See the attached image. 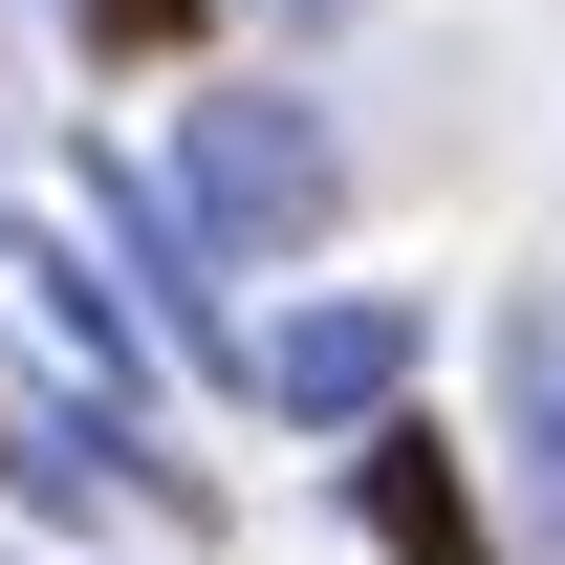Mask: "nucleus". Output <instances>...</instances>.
Returning <instances> with one entry per match:
<instances>
[{"label": "nucleus", "mask_w": 565, "mask_h": 565, "mask_svg": "<svg viewBox=\"0 0 565 565\" xmlns=\"http://www.w3.org/2000/svg\"><path fill=\"white\" fill-rule=\"evenodd\" d=\"M239 22H282V44H327V22H349V0H239Z\"/></svg>", "instance_id": "423d86ee"}, {"label": "nucleus", "mask_w": 565, "mask_h": 565, "mask_svg": "<svg viewBox=\"0 0 565 565\" xmlns=\"http://www.w3.org/2000/svg\"><path fill=\"white\" fill-rule=\"evenodd\" d=\"M414 349H435L414 305H392V282H349V305H282V327H239L217 370H239V392H262L282 435H370L392 392H414Z\"/></svg>", "instance_id": "f03ea898"}, {"label": "nucleus", "mask_w": 565, "mask_h": 565, "mask_svg": "<svg viewBox=\"0 0 565 565\" xmlns=\"http://www.w3.org/2000/svg\"><path fill=\"white\" fill-rule=\"evenodd\" d=\"M349 522H370V544H392V565H500V500L457 479V435H435L414 392H392V414L349 435Z\"/></svg>", "instance_id": "7ed1b4c3"}, {"label": "nucleus", "mask_w": 565, "mask_h": 565, "mask_svg": "<svg viewBox=\"0 0 565 565\" xmlns=\"http://www.w3.org/2000/svg\"><path fill=\"white\" fill-rule=\"evenodd\" d=\"M327 196H349L327 109H282V87H217V109H196V174H174V217H196L217 262H282V239H327Z\"/></svg>", "instance_id": "f257e3e1"}, {"label": "nucleus", "mask_w": 565, "mask_h": 565, "mask_svg": "<svg viewBox=\"0 0 565 565\" xmlns=\"http://www.w3.org/2000/svg\"><path fill=\"white\" fill-rule=\"evenodd\" d=\"M0 457H22V435H0Z\"/></svg>", "instance_id": "0eeeda50"}, {"label": "nucleus", "mask_w": 565, "mask_h": 565, "mask_svg": "<svg viewBox=\"0 0 565 565\" xmlns=\"http://www.w3.org/2000/svg\"><path fill=\"white\" fill-rule=\"evenodd\" d=\"M500 414H522V522L565 544V305H522V327H500Z\"/></svg>", "instance_id": "20e7f679"}, {"label": "nucleus", "mask_w": 565, "mask_h": 565, "mask_svg": "<svg viewBox=\"0 0 565 565\" xmlns=\"http://www.w3.org/2000/svg\"><path fill=\"white\" fill-rule=\"evenodd\" d=\"M196 22H217V0H66V44H87V66H174Z\"/></svg>", "instance_id": "39448f33"}]
</instances>
